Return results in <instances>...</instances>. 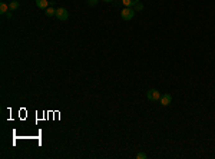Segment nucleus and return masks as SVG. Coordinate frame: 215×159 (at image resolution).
<instances>
[{
  "label": "nucleus",
  "mask_w": 215,
  "mask_h": 159,
  "mask_svg": "<svg viewBox=\"0 0 215 159\" xmlns=\"http://www.w3.org/2000/svg\"><path fill=\"white\" fill-rule=\"evenodd\" d=\"M146 99L151 100V102H158L161 99V93L158 89H149L146 92Z\"/></svg>",
  "instance_id": "obj_1"
},
{
  "label": "nucleus",
  "mask_w": 215,
  "mask_h": 159,
  "mask_svg": "<svg viewBox=\"0 0 215 159\" xmlns=\"http://www.w3.org/2000/svg\"><path fill=\"white\" fill-rule=\"evenodd\" d=\"M135 16V9L132 7H123V10L121 11V17L123 20H132Z\"/></svg>",
  "instance_id": "obj_2"
},
{
  "label": "nucleus",
  "mask_w": 215,
  "mask_h": 159,
  "mask_svg": "<svg viewBox=\"0 0 215 159\" xmlns=\"http://www.w3.org/2000/svg\"><path fill=\"white\" fill-rule=\"evenodd\" d=\"M56 17L59 19V20H67L69 19V11L66 10V9H63V7H59V9H56Z\"/></svg>",
  "instance_id": "obj_3"
},
{
  "label": "nucleus",
  "mask_w": 215,
  "mask_h": 159,
  "mask_svg": "<svg viewBox=\"0 0 215 159\" xmlns=\"http://www.w3.org/2000/svg\"><path fill=\"white\" fill-rule=\"evenodd\" d=\"M171 102H172V96H171L169 93H163V95H161L159 103L162 105V106H168Z\"/></svg>",
  "instance_id": "obj_4"
},
{
  "label": "nucleus",
  "mask_w": 215,
  "mask_h": 159,
  "mask_svg": "<svg viewBox=\"0 0 215 159\" xmlns=\"http://www.w3.org/2000/svg\"><path fill=\"white\" fill-rule=\"evenodd\" d=\"M36 6L42 10H46L49 7V2L48 0H36Z\"/></svg>",
  "instance_id": "obj_5"
},
{
  "label": "nucleus",
  "mask_w": 215,
  "mask_h": 159,
  "mask_svg": "<svg viewBox=\"0 0 215 159\" xmlns=\"http://www.w3.org/2000/svg\"><path fill=\"white\" fill-rule=\"evenodd\" d=\"M141 0H122V3L125 7H134L136 3H139Z\"/></svg>",
  "instance_id": "obj_6"
},
{
  "label": "nucleus",
  "mask_w": 215,
  "mask_h": 159,
  "mask_svg": "<svg viewBox=\"0 0 215 159\" xmlns=\"http://www.w3.org/2000/svg\"><path fill=\"white\" fill-rule=\"evenodd\" d=\"M9 10H10V9H9L7 4L2 2V3H0V13H2V15H6V13H7Z\"/></svg>",
  "instance_id": "obj_7"
},
{
  "label": "nucleus",
  "mask_w": 215,
  "mask_h": 159,
  "mask_svg": "<svg viewBox=\"0 0 215 159\" xmlns=\"http://www.w3.org/2000/svg\"><path fill=\"white\" fill-rule=\"evenodd\" d=\"M45 15L48 16V17H52V16L56 15V10H55L53 7H48V9L45 10Z\"/></svg>",
  "instance_id": "obj_8"
},
{
  "label": "nucleus",
  "mask_w": 215,
  "mask_h": 159,
  "mask_svg": "<svg viewBox=\"0 0 215 159\" xmlns=\"http://www.w3.org/2000/svg\"><path fill=\"white\" fill-rule=\"evenodd\" d=\"M17 7H19V2H16V0H13V2L9 3V9H10V10H16Z\"/></svg>",
  "instance_id": "obj_9"
},
{
  "label": "nucleus",
  "mask_w": 215,
  "mask_h": 159,
  "mask_svg": "<svg viewBox=\"0 0 215 159\" xmlns=\"http://www.w3.org/2000/svg\"><path fill=\"white\" fill-rule=\"evenodd\" d=\"M134 9H135V11H141L142 9H144V4H142L141 2H139V3H136V4L134 6Z\"/></svg>",
  "instance_id": "obj_10"
},
{
  "label": "nucleus",
  "mask_w": 215,
  "mask_h": 159,
  "mask_svg": "<svg viewBox=\"0 0 215 159\" xmlns=\"http://www.w3.org/2000/svg\"><path fill=\"white\" fill-rule=\"evenodd\" d=\"M136 158L138 159H146V153H144V152H139L136 155Z\"/></svg>",
  "instance_id": "obj_11"
},
{
  "label": "nucleus",
  "mask_w": 215,
  "mask_h": 159,
  "mask_svg": "<svg viewBox=\"0 0 215 159\" xmlns=\"http://www.w3.org/2000/svg\"><path fill=\"white\" fill-rule=\"evenodd\" d=\"M98 2H99V0H88V4H89V6H96Z\"/></svg>",
  "instance_id": "obj_12"
},
{
  "label": "nucleus",
  "mask_w": 215,
  "mask_h": 159,
  "mask_svg": "<svg viewBox=\"0 0 215 159\" xmlns=\"http://www.w3.org/2000/svg\"><path fill=\"white\" fill-rule=\"evenodd\" d=\"M6 17H7V19H11V13H10V11H7V13H6Z\"/></svg>",
  "instance_id": "obj_13"
},
{
  "label": "nucleus",
  "mask_w": 215,
  "mask_h": 159,
  "mask_svg": "<svg viewBox=\"0 0 215 159\" xmlns=\"http://www.w3.org/2000/svg\"><path fill=\"white\" fill-rule=\"evenodd\" d=\"M103 2H106V3H111V2H113V0H103Z\"/></svg>",
  "instance_id": "obj_14"
}]
</instances>
